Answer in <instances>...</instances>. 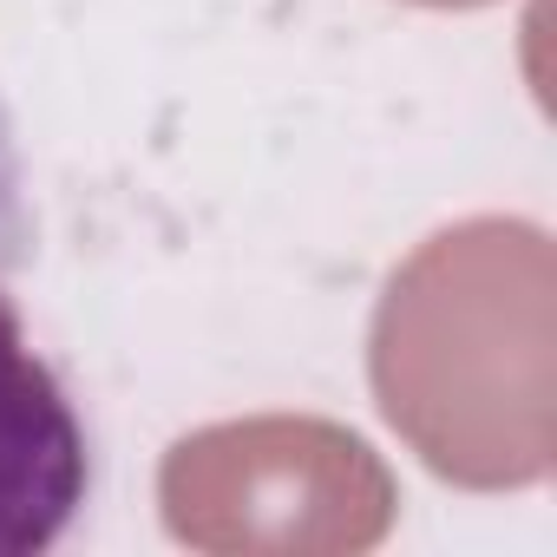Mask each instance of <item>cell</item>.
Returning a JSON list of instances; mask_svg holds the SVG:
<instances>
[{
	"label": "cell",
	"instance_id": "obj_4",
	"mask_svg": "<svg viewBox=\"0 0 557 557\" xmlns=\"http://www.w3.org/2000/svg\"><path fill=\"white\" fill-rule=\"evenodd\" d=\"M34 256V210H27V158L14 138V112L0 99V283Z\"/></svg>",
	"mask_w": 557,
	"mask_h": 557
},
{
	"label": "cell",
	"instance_id": "obj_5",
	"mask_svg": "<svg viewBox=\"0 0 557 557\" xmlns=\"http://www.w3.org/2000/svg\"><path fill=\"white\" fill-rule=\"evenodd\" d=\"M413 8H446V14H459V8H492V0H413Z\"/></svg>",
	"mask_w": 557,
	"mask_h": 557
},
{
	"label": "cell",
	"instance_id": "obj_1",
	"mask_svg": "<svg viewBox=\"0 0 557 557\" xmlns=\"http://www.w3.org/2000/svg\"><path fill=\"white\" fill-rule=\"evenodd\" d=\"M557 256L524 216L426 236L374 302L368 381L426 472L518 492L557 453Z\"/></svg>",
	"mask_w": 557,
	"mask_h": 557
},
{
	"label": "cell",
	"instance_id": "obj_3",
	"mask_svg": "<svg viewBox=\"0 0 557 557\" xmlns=\"http://www.w3.org/2000/svg\"><path fill=\"white\" fill-rule=\"evenodd\" d=\"M92 498V433L0 289V557L53 550Z\"/></svg>",
	"mask_w": 557,
	"mask_h": 557
},
{
	"label": "cell",
	"instance_id": "obj_2",
	"mask_svg": "<svg viewBox=\"0 0 557 557\" xmlns=\"http://www.w3.org/2000/svg\"><path fill=\"white\" fill-rule=\"evenodd\" d=\"M164 531L210 557H355L394 531L381 453L315 413H256L184 433L158 466Z\"/></svg>",
	"mask_w": 557,
	"mask_h": 557
}]
</instances>
